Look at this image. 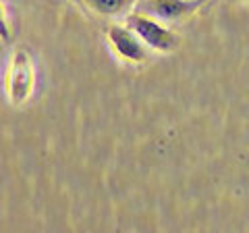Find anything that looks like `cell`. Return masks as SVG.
I'll list each match as a JSON object with an SVG mask.
<instances>
[{
	"mask_svg": "<svg viewBox=\"0 0 249 233\" xmlns=\"http://www.w3.org/2000/svg\"><path fill=\"white\" fill-rule=\"evenodd\" d=\"M11 40V23H9V11H6L4 2L0 0V42L9 44Z\"/></svg>",
	"mask_w": 249,
	"mask_h": 233,
	"instance_id": "6",
	"label": "cell"
},
{
	"mask_svg": "<svg viewBox=\"0 0 249 233\" xmlns=\"http://www.w3.org/2000/svg\"><path fill=\"white\" fill-rule=\"evenodd\" d=\"M106 40L110 44L112 52L124 63H133V65H142L147 60V46L139 40V36L131 29L127 23L119 25V23H112V25L106 27Z\"/></svg>",
	"mask_w": 249,
	"mask_h": 233,
	"instance_id": "3",
	"label": "cell"
},
{
	"mask_svg": "<svg viewBox=\"0 0 249 233\" xmlns=\"http://www.w3.org/2000/svg\"><path fill=\"white\" fill-rule=\"evenodd\" d=\"M89 11L104 15V17H116V15L129 13L133 9L135 0H81Z\"/></svg>",
	"mask_w": 249,
	"mask_h": 233,
	"instance_id": "5",
	"label": "cell"
},
{
	"mask_svg": "<svg viewBox=\"0 0 249 233\" xmlns=\"http://www.w3.org/2000/svg\"><path fill=\"white\" fill-rule=\"evenodd\" d=\"M6 98L15 106L25 104L36 88V63L25 48H17L6 65Z\"/></svg>",
	"mask_w": 249,
	"mask_h": 233,
	"instance_id": "1",
	"label": "cell"
},
{
	"mask_svg": "<svg viewBox=\"0 0 249 233\" xmlns=\"http://www.w3.org/2000/svg\"><path fill=\"white\" fill-rule=\"evenodd\" d=\"M204 0H135L133 11L158 19L162 23H177L196 13Z\"/></svg>",
	"mask_w": 249,
	"mask_h": 233,
	"instance_id": "4",
	"label": "cell"
},
{
	"mask_svg": "<svg viewBox=\"0 0 249 233\" xmlns=\"http://www.w3.org/2000/svg\"><path fill=\"white\" fill-rule=\"evenodd\" d=\"M124 23L133 29V32L139 36L150 50L156 52H170L178 46V36L173 32V29L166 27V23H162L158 19L150 17V15H143L139 11H129L127 17H124Z\"/></svg>",
	"mask_w": 249,
	"mask_h": 233,
	"instance_id": "2",
	"label": "cell"
}]
</instances>
